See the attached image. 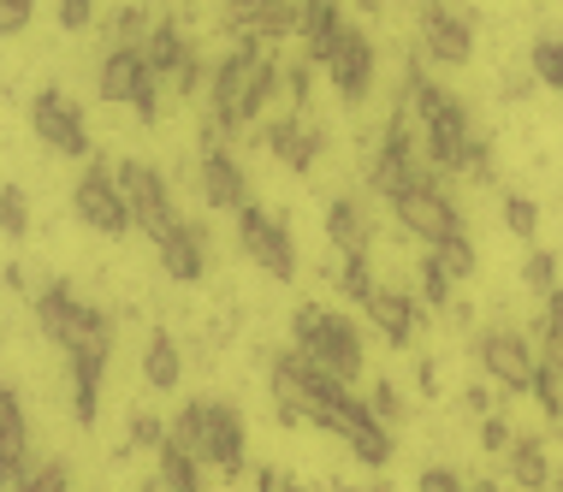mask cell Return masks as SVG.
Segmentation results:
<instances>
[{
	"instance_id": "obj_15",
	"label": "cell",
	"mask_w": 563,
	"mask_h": 492,
	"mask_svg": "<svg viewBox=\"0 0 563 492\" xmlns=\"http://www.w3.org/2000/svg\"><path fill=\"white\" fill-rule=\"evenodd\" d=\"M362 315L374 320V332L386 338L391 350H404V345H416V332H421V315H428V309H421V297H409V291H386V285H379L374 297H368V309H362Z\"/></svg>"
},
{
	"instance_id": "obj_35",
	"label": "cell",
	"mask_w": 563,
	"mask_h": 492,
	"mask_svg": "<svg viewBox=\"0 0 563 492\" xmlns=\"http://www.w3.org/2000/svg\"><path fill=\"white\" fill-rule=\"evenodd\" d=\"M451 291H456V285L445 280V273H439L433 261H421V309H445Z\"/></svg>"
},
{
	"instance_id": "obj_14",
	"label": "cell",
	"mask_w": 563,
	"mask_h": 492,
	"mask_svg": "<svg viewBox=\"0 0 563 492\" xmlns=\"http://www.w3.org/2000/svg\"><path fill=\"white\" fill-rule=\"evenodd\" d=\"M327 78H332V89H339L344 107H362L374 96V42L362 36L356 24L344 30V42H339V54H332Z\"/></svg>"
},
{
	"instance_id": "obj_4",
	"label": "cell",
	"mask_w": 563,
	"mask_h": 492,
	"mask_svg": "<svg viewBox=\"0 0 563 492\" xmlns=\"http://www.w3.org/2000/svg\"><path fill=\"white\" fill-rule=\"evenodd\" d=\"M119 173V190H125V203H131V220H136V232H143L148 243H173L178 238V214H173V190H166V178L155 173V166H143V161H125V166H113Z\"/></svg>"
},
{
	"instance_id": "obj_16",
	"label": "cell",
	"mask_w": 563,
	"mask_h": 492,
	"mask_svg": "<svg viewBox=\"0 0 563 492\" xmlns=\"http://www.w3.org/2000/svg\"><path fill=\"white\" fill-rule=\"evenodd\" d=\"M344 30H350V24H344L339 0H302L297 42H302V59H309V66H332V54H339Z\"/></svg>"
},
{
	"instance_id": "obj_25",
	"label": "cell",
	"mask_w": 563,
	"mask_h": 492,
	"mask_svg": "<svg viewBox=\"0 0 563 492\" xmlns=\"http://www.w3.org/2000/svg\"><path fill=\"white\" fill-rule=\"evenodd\" d=\"M428 261H433L439 273H445L451 285L475 280V267H481V255H475V243H468V238H451V243H439V250H428Z\"/></svg>"
},
{
	"instance_id": "obj_1",
	"label": "cell",
	"mask_w": 563,
	"mask_h": 492,
	"mask_svg": "<svg viewBox=\"0 0 563 492\" xmlns=\"http://www.w3.org/2000/svg\"><path fill=\"white\" fill-rule=\"evenodd\" d=\"M36 327L66 350L71 374H101L108 368V350H113V320L101 309H89L71 285H48L36 291Z\"/></svg>"
},
{
	"instance_id": "obj_17",
	"label": "cell",
	"mask_w": 563,
	"mask_h": 492,
	"mask_svg": "<svg viewBox=\"0 0 563 492\" xmlns=\"http://www.w3.org/2000/svg\"><path fill=\"white\" fill-rule=\"evenodd\" d=\"M262 143L273 149V161H285L291 173H309L314 155H321V131L309 125L302 113H285V119H267Z\"/></svg>"
},
{
	"instance_id": "obj_9",
	"label": "cell",
	"mask_w": 563,
	"mask_h": 492,
	"mask_svg": "<svg viewBox=\"0 0 563 492\" xmlns=\"http://www.w3.org/2000/svg\"><path fill=\"white\" fill-rule=\"evenodd\" d=\"M238 243H243V255H250L267 280H279V285L297 280V243H291V232H285L267 208L250 203V208L238 214Z\"/></svg>"
},
{
	"instance_id": "obj_7",
	"label": "cell",
	"mask_w": 563,
	"mask_h": 492,
	"mask_svg": "<svg viewBox=\"0 0 563 492\" xmlns=\"http://www.w3.org/2000/svg\"><path fill=\"white\" fill-rule=\"evenodd\" d=\"M475 357H481V374L493 380L505 397H522V392H534V374H540V357H534V345H528L516 327H493V332H481V345H475Z\"/></svg>"
},
{
	"instance_id": "obj_20",
	"label": "cell",
	"mask_w": 563,
	"mask_h": 492,
	"mask_svg": "<svg viewBox=\"0 0 563 492\" xmlns=\"http://www.w3.org/2000/svg\"><path fill=\"white\" fill-rule=\"evenodd\" d=\"M143 54H148V66H155V78L173 84L178 72H185V59H190V42H185V30H178L173 19H161L155 30H148Z\"/></svg>"
},
{
	"instance_id": "obj_43",
	"label": "cell",
	"mask_w": 563,
	"mask_h": 492,
	"mask_svg": "<svg viewBox=\"0 0 563 492\" xmlns=\"http://www.w3.org/2000/svg\"><path fill=\"white\" fill-rule=\"evenodd\" d=\"M475 492H498V486H493V481H481V486H475Z\"/></svg>"
},
{
	"instance_id": "obj_36",
	"label": "cell",
	"mask_w": 563,
	"mask_h": 492,
	"mask_svg": "<svg viewBox=\"0 0 563 492\" xmlns=\"http://www.w3.org/2000/svg\"><path fill=\"white\" fill-rule=\"evenodd\" d=\"M481 445H486V451H505L510 457V445H516V434H510V422H505V415H486V422H481Z\"/></svg>"
},
{
	"instance_id": "obj_27",
	"label": "cell",
	"mask_w": 563,
	"mask_h": 492,
	"mask_svg": "<svg viewBox=\"0 0 563 492\" xmlns=\"http://www.w3.org/2000/svg\"><path fill=\"white\" fill-rule=\"evenodd\" d=\"M332 285L344 291L350 303H362V309H368V297H374V267H368V255H350V261H339V267H332Z\"/></svg>"
},
{
	"instance_id": "obj_40",
	"label": "cell",
	"mask_w": 563,
	"mask_h": 492,
	"mask_svg": "<svg viewBox=\"0 0 563 492\" xmlns=\"http://www.w3.org/2000/svg\"><path fill=\"white\" fill-rule=\"evenodd\" d=\"M59 24H66V30H84V24H89V0H59Z\"/></svg>"
},
{
	"instance_id": "obj_39",
	"label": "cell",
	"mask_w": 563,
	"mask_h": 492,
	"mask_svg": "<svg viewBox=\"0 0 563 492\" xmlns=\"http://www.w3.org/2000/svg\"><path fill=\"white\" fill-rule=\"evenodd\" d=\"M131 445H143V451H161V445H166V427L155 422V415H136V422H131Z\"/></svg>"
},
{
	"instance_id": "obj_19",
	"label": "cell",
	"mask_w": 563,
	"mask_h": 492,
	"mask_svg": "<svg viewBox=\"0 0 563 492\" xmlns=\"http://www.w3.org/2000/svg\"><path fill=\"white\" fill-rule=\"evenodd\" d=\"M202 250H208V232L196 220H185L173 243H161V273L178 280V285H196L202 280Z\"/></svg>"
},
{
	"instance_id": "obj_2",
	"label": "cell",
	"mask_w": 563,
	"mask_h": 492,
	"mask_svg": "<svg viewBox=\"0 0 563 492\" xmlns=\"http://www.w3.org/2000/svg\"><path fill=\"white\" fill-rule=\"evenodd\" d=\"M166 439H173L178 451H190L202 469H214L220 481H238L243 474V415L232 404H208V397H196V404H185L173 415Z\"/></svg>"
},
{
	"instance_id": "obj_31",
	"label": "cell",
	"mask_w": 563,
	"mask_h": 492,
	"mask_svg": "<svg viewBox=\"0 0 563 492\" xmlns=\"http://www.w3.org/2000/svg\"><path fill=\"white\" fill-rule=\"evenodd\" d=\"M0 232L7 238H24L30 232V203H24V190H0Z\"/></svg>"
},
{
	"instance_id": "obj_26",
	"label": "cell",
	"mask_w": 563,
	"mask_h": 492,
	"mask_svg": "<svg viewBox=\"0 0 563 492\" xmlns=\"http://www.w3.org/2000/svg\"><path fill=\"white\" fill-rule=\"evenodd\" d=\"M528 72H534V84L563 89V36H534V48H528Z\"/></svg>"
},
{
	"instance_id": "obj_32",
	"label": "cell",
	"mask_w": 563,
	"mask_h": 492,
	"mask_svg": "<svg viewBox=\"0 0 563 492\" xmlns=\"http://www.w3.org/2000/svg\"><path fill=\"white\" fill-rule=\"evenodd\" d=\"M534 397H540L545 422H558V427H563V374H552L545 362H540V374H534Z\"/></svg>"
},
{
	"instance_id": "obj_10",
	"label": "cell",
	"mask_w": 563,
	"mask_h": 492,
	"mask_svg": "<svg viewBox=\"0 0 563 492\" xmlns=\"http://www.w3.org/2000/svg\"><path fill=\"white\" fill-rule=\"evenodd\" d=\"M30 131L54 149V155H71V161H89V125H84V107L66 96V89H42L30 101Z\"/></svg>"
},
{
	"instance_id": "obj_12",
	"label": "cell",
	"mask_w": 563,
	"mask_h": 492,
	"mask_svg": "<svg viewBox=\"0 0 563 492\" xmlns=\"http://www.w3.org/2000/svg\"><path fill=\"white\" fill-rule=\"evenodd\" d=\"M202 203L220 214L250 208V178H243L238 155L225 149V136H208V131H202Z\"/></svg>"
},
{
	"instance_id": "obj_33",
	"label": "cell",
	"mask_w": 563,
	"mask_h": 492,
	"mask_svg": "<svg viewBox=\"0 0 563 492\" xmlns=\"http://www.w3.org/2000/svg\"><path fill=\"white\" fill-rule=\"evenodd\" d=\"M416 492H475V486H468L451 463H428V469L416 474Z\"/></svg>"
},
{
	"instance_id": "obj_30",
	"label": "cell",
	"mask_w": 563,
	"mask_h": 492,
	"mask_svg": "<svg viewBox=\"0 0 563 492\" xmlns=\"http://www.w3.org/2000/svg\"><path fill=\"white\" fill-rule=\"evenodd\" d=\"M505 232L510 238H534L540 232V208H534V196H505Z\"/></svg>"
},
{
	"instance_id": "obj_3",
	"label": "cell",
	"mask_w": 563,
	"mask_h": 492,
	"mask_svg": "<svg viewBox=\"0 0 563 492\" xmlns=\"http://www.w3.org/2000/svg\"><path fill=\"white\" fill-rule=\"evenodd\" d=\"M291 350H302L321 374L344 380V386L362 374V327L350 315L321 309V303H302L291 315Z\"/></svg>"
},
{
	"instance_id": "obj_38",
	"label": "cell",
	"mask_w": 563,
	"mask_h": 492,
	"mask_svg": "<svg viewBox=\"0 0 563 492\" xmlns=\"http://www.w3.org/2000/svg\"><path fill=\"white\" fill-rule=\"evenodd\" d=\"M30 19H36L30 0H0V36H19V30H30Z\"/></svg>"
},
{
	"instance_id": "obj_41",
	"label": "cell",
	"mask_w": 563,
	"mask_h": 492,
	"mask_svg": "<svg viewBox=\"0 0 563 492\" xmlns=\"http://www.w3.org/2000/svg\"><path fill=\"white\" fill-rule=\"evenodd\" d=\"M379 7H386V0H362V12H379Z\"/></svg>"
},
{
	"instance_id": "obj_29",
	"label": "cell",
	"mask_w": 563,
	"mask_h": 492,
	"mask_svg": "<svg viewBox=\"0 0 563 492\" xmlns=\"http://www.w3.org/2000/svg\"><path fill=\"white\" fill-rule=\"evenodd\" d=\"M108 30H113V48H143V42H148V30H155V24L143 19V7H119Z\"/></svg>"
},
{
	"instance_id": "obj_22",
	"label": "cell",
	"mask_w": 563,
	"mask_h": 492,
	"mask_svg": "<svg viewBox=\"0 0 563 492\" xmlns=\"http://www.w3.org/2000/svg\"><path fill=\"white\" fill-rule=\"evenodd\" d=\"M505 469H510V481L522 492H552V481H558V469L545 463V445L540 439H516L510 457H505Z\"/></svg>"
},
{
	"instance_id": "obj_23",
	"label": "cell",
	"mask_w": 563,
	"mask_h": 492,
	"mask_svg": "<svg viewBox=\"0 0 563 492\" xmlns=\"http://www.w3.org/2000/svg\"><path fill=\"white\" fill-rule=\"evenodd\" d=\"M155 463H161L155 481H161L166 492H202V463H196L190 451H178L173 439H166L161 451H155Z\"/></svg>"
},
{
	"instance_id": "obj_24",
	"label": "cell",
	"mask_w": 563,
	"mask_h": 492,
	"mask_svg": "<svg viewBox=\"0 0 563 492\" xmlns=\"http://www.w3.org/2000/svg\"><path fill=\"white\" fill-rule=\"evenodd\" d=\"M540 362L563 374V291L540 303Z\"/></svg>"
},
{
	"instance_id": "obj_21",
	"label": "cell",
	"mask_w": 563,
	"mask_h": 492,
	"mask_svg": "<svg viewBox=\"0 0 563 492\" xmlns=\"http://www.w3.org/2000/svg\"><path fill=\"white\" fill-rule=\"evenodd\" d=\"M143 380L155 392H173L185 380V350H178L173 332H148V350H143Z\"/></svg>"
},
{
	"instance_id": "obj_18",
	"label": "cell",
	"mask_w": 563,
	"mask_h": 492,
	"mask_svg": "<svg viewBox=\"0 0 563 492\" xmlns=\"http://www.w3.org/2000/svg\"><path fill=\"white\" fill-rule=\"evenodd\" d=\"M327 238H332V250H339V261H350V255H368V243H374L368 208H362L356 196H339V203L327 208Z\"/></svg>"
},
{
	"instance_id": "obj_6",
	"label": "cell",
	"mask_w": 563,
	"mask_h": 492,
	"mask_svg": "<svg viewBox=\"0 0 563 492\" xmlns=\"http://www.w3.org/2000/svg\"><path fill=\"white\" fill-rule=\"evenodd\" d=\"M391 220H398L409 238H421L428 250H439V243H451V238H468L456 203L439 190V173H428V184H416L409 196H398V203H391Z\"/></svg>"
},
{
	"instance_id": "obj_34",
	"label": "cell",
	"mask_w": 563,
	"mask_h": 492,
	"mask_svg": "<svg viewBox=\"0 0 563 492\" xmlns=\"http://www.w3.org/2000/svg\"><path fill=\"white\" fill-rule=\"evenodd\" d=\"M368 409H374L379 427H398V422H404V397H398V386H386V380H379V386L368 392Z\"/></svg>"
},
{
	"instance_id": "obj_28",
	"label": "cell",
	"mask_w": 563,
	"mask_h": 492,
	"mask_svg": "<svg viewBox=\"0 0 563 492\" xmlns=\"http://www.w3.org/2000/svg\"><path fill=\"white\" fill-rule=\"evenodd\" d=\"M522 285L534 291L540 303L558 297V255H552V250H528V261H522Z\"/></svg>"
},
{
	"instance_id": "obj_42",
	"label": "cell",
	"mask_w": 563,
	"mask_h": 492,
	"mask_svg": "<svg viewBox=\"0 0 563 492\" xmlns=\"http://www.w3.org/2000/svg\"><path fill=\"white\" fill-rule=\"evenodd\" d=\"M285 492H309V486H297V481H285Z\"/></svg>"
},
{
	"instance_id": "obj_5",
	"label": "cell",
	"mask_w": 563,
	"mask_h": 492,
	"mask_svg": "<svg viewBox=\"0 0 563 492\" xmlns=\"http://www.w3.org/2000/svg\"><path fill=\"white\" fill-rule=\"evenodd\" d=\"M161 89L166 84L155 78V66H148L143 48H108V59H101V101H125V107H136L143 125H155Z\"/></svg>"
},
{
	"instance_id": "obj_11",
	"label": "cell",
	"mask_w": 563,
	"mask_h": 492,
	"mask_svg": "<svg viewBox=\"0 0 563 492\" xmlns=\"http://www.w3.org/2000/svg\"><path fill=\"white\" fill-rule=\"evenodd\" d=\"M416 36H421V54H428L433 66H468V59H475V30H468V19H463V12H451L445 0L421 7Z\"/></svg>"
},
{
	"instance_id": "obj_8",
	"label": "cell",
	"mask_w": 563,
	"mask_h": 492,
	"mask_svg": "<svg viewBox=\"0 0 563 492\" xmlns=\"http://www.w3.org/2000/svg\"><path fill=\"white\" fill-rule=\"evenodd\" d=\"M71 208H78V220L84 226H96L101 238H125L131 232V203H125V190H119V173L113 166H84V178H78V190H71Z\"/></svg>"
},
{
	"instance_id": "obj_37",
	"label": "cell",
	"mask_w": 563,
	"mask_h": 492,
	"mask_svg": "<svg viewBox=\"0 0 563 492\" xmlns=\"http://www.w3.org/2000/svg\"><path fill=\"white\" fill-rule=\"evenodd\" d=\"M19 492H71L66 486V463H36V474H30Z\"/></svg>"
},
{
	"instance_id": "obj_13",
	"label": "cell",
	"mask_w": 563,
	"mask_h": 492,
	"mask_svg": "<svg viewBox=\"0 0 563 492\" xmlns=\"http://www.w3.org/2000/svg\"><path fill=\"white\" fill-rule=\"evenodd\" d=\"M36 463H30V415L19 404V392L0 386V492H19Z\"/></svg>"
}]
</instances>
